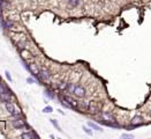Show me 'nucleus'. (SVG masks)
Here are the masks:
<instances>
[{"instance_id": "f257e3e1", "label": "nucleus", "mask_w": 151, "mask_h": 139, "mask_svg": "<svg viewBox=\"0 0 151 139\" xmlns=\"http://www.w3.org/2000/svg\"><path fill=\"white\" fill-rule=\"evenodd\" d=\"M38 78H39V80H42V81L49 82V81H50V79H51V73H50V71H49V70L43 68V70H40V71H39Z\"/></svg>"}, {"instance_id": "f03ea898", "label": "nucleus", "mask_w": 151, "mask_h": 139, "mask_svg": "<svg viewBox=\"0 0 151 139\" xmlns=\"http://www.w3.org/2000/svg\"><path fill=\"white\" fill-rule=\"evenodd\" d=\"M74 95H75L76 98H80V99H82V98H84L85 95H86V91H85V88L83 87V86H81V85H76L75 89H74V93H73Z\"/></svg>"}, {"instance_id": "7ed1b4c3", "label": "nucleus", "mask_w": 151, "mask_h": 139, "mask_svg": "<svg viewBox=\"0 0 151 139\" xmlns=\"http://www.w3.org/2000/svg\"><path fill=\"white\" fill-rule=\"evenodd\" d=\"M100 118L104 120V121H107V122H117V121H115V117H114L111 113H108V111H103V113H100Z\"/></svg>"}, {"instance_id": "20e7f679", "label": "nucleus", "mask_w": 151, "mask_h": 139, "mask_svg": "<svg viewBox=\"0 0 151 139\" xmlns=\"http://www.w3.org/2000/svg\"><path fill=\"white\" fill-rule=\"evenodd\" d=\"M64 99H65V100H66V101H67V102L72 106V108H73V109H78L80 103L76 101L75 99H73V98H72V96H69V95H65V96H64Z\"/></svg>"}, {"instance_id": "39448f33", "label": "nucleus", "mask_w": 151, "mask_h": 139, "mask_svg": "<svg viewBox=\"0 0 151 139\" xmlns=\"http://www.w3.org/2000/svg\"><path fill=\"white\" fill-rule=\"evenodd\" d=\"M28 70L34 74V75H38L39 74V68H38V65H36L35 63H31V64H29L28 65Z\"/></svg>"}, {"instance_id": "423d86ee", "label": "nucleus", "mask_w": 151, "mask_h": 139, "mask_svg": "<svg viewBox=\"0 0 151 139\" xmlns=\"http://www.w3.org/2000/svg\"><path fill=\"white\" fill-rule=\"evenodd\" d=\"M12 124H13V128H15V129H22V128H24V127H25L24 121H22L21 118L13 121V123H12Z\"/></svg>"}, {"instance_id": "0eeeda50", "label": "nucleus", "mask_w": 151, "mask_h": 139, "mask_svg": "<svg viewBox=\"0 0 151 139\" xmlns=\"http://www.w3.org/2000/svg\"><path fill=\"white\" fill-rule=\"evenodd\" d=\"M88 111L90 113V114H92V115H96L98 111H99V108H98V106L96 104V103H90V106H89V108H88Z\"/></svg>"}, {"instance_id": "6e6552de", "label": "nucleus", "mask_w": 151, "mask_h": 139, "mask_svg": "<svg viewBox=\"0 0 151 139\" xmlns=\"http://www.w3.org/2000/svg\"><path fill=\"white\" fill-rule=\"evenodd\" d=\"M9 100H10V91L3 92V93L0 94V101H2V102H9Z\"/></svg>"}, {"instance_id": "1a4fd4ad", "label": "nucleus", "mask_w": 151, "mask_h": 139, "mask_svg": "<svg viewBox=\"0 0 151 139\" xmlns=\"http://www.w3.org/2000/svg\"><path fill=\"white\" fill-rule=\"evenodd\" d=\"M130 123H133V124H143V117L141 115H136V116H134L132 118Z\"/></svg>"}, {"instance_id": "9d476101", "label": "nucleus", "mask_w": 151, "mask_h": 139, "mask_svg": "<svg viewBox=\"0 0 151 139\" xmlns=\"http://www.w3.org/2000/svg\"><path fill=\"white\" fill-rule=\"evenodd\" d=\"M6 110L10 114V115H13L15 111H16V109H15V106L13 104V103H10V102H6Z\"/></svg>"}, {"instance_id": "9b49d317", "label": "nucleus", "mask_w": 151, "mask_h": 139, "mask_svg": "<svg viewBox=\"0 0 151 139\" xmlns=\"http://www.w3.org/2000/svg\"><path fill=\"white\" fill-rule=\"evenodd\" d=\"M88 127H90L92 130H96V131H99V132H103V129L99 127V125H97L96 123H92V122H88Z\"/></svg>"}, {"instance_id": "f8f14e48", "label": "nucleus", "mask_w": 151, "mask_h": 139, "mask_svg": "<svg viewBox=\"0 0 151 139\" xmlns=\"http://www.w3.org/2000/svg\"><path fill=\"white\" fill-rule=\"evenodd\" d=\"M45 95H46L49 99H51V100H54V99H56V95H54V93H53L51 89H46V91H45Z\"/></svg>"}, {"instance_id": "ddd939ff", "label": "nucleus", "mask_w": 151, "mask_h": 139, "mask_svg": "<svg viewBox=\"0 0 151 139\" xmlns=\"http://www.w3.org/2000/svg\"><path fill=\"white\" fill-rule=\"evenodd\" d=\"M75 87H76L75 84H68V87H67V91H66V92H68V93L73 94V93H74V89H75Z\"/></svg>"}, {"instance_id": "4468645a", "label": "nucleus", "mask_w": 151, "mask_h": 139, "mask_svg": "<svg viewBox=\"0 0 151 139\" xmlns=\"http://www.w3.org/2000/svg\"><path fill=\"white\" fill-rule=\"evenodd\" d=\"M67 87H68V84H67V82H60V84L58 85V88H59L60 91H67Z\"/></svg>"}, {"instance_id": "2eb2a0df", "label": "nucleus", "mask_w": 151, "mask_h": 139, "mask_svg": "<svg viewBox=\"0 0 151 139\" xmlns=\"http://www.w3.org/2000/svg\"><path fill=\"white\" fill-rule=\"evenodd\" d=\"M21 138H23V139H34L35 138V136H34L32 133H30V132H27V133H23V135L21 136Z\"/></svg>"}, {"instance_id": "dca6fc26", "label": "nucleus", "mask_w": 151, "mask_h": 139, "mask_svg": "<svg viewBox=\"0 0 151 139\" xmlns=\"http://www.w3.org/2000/svg\"><path fill=\"white\" fill-rule=\"evenodd\" d=\"M83 131L88 135V136H92V131H91V128L90 127H82Z\"/></svg>"}, {"instance_id": "f3484780", "label": "nucleus", "mask_w": 151, "mask_h": 139, "mask_svg": "<svg viewBox=\"0 0 151 139\" xmlns=\"http://www.w3.org/2000/svg\"><path fill=\"white\" fill-rule=\"evenodd\" d=\"M51 123H52V125L58 130V131H61V128H60V125L58 124V122H57V120H51Z\"/></svg>"}, {"instance_id": "a211bd4d", "label": "nucleus", "mask_w": 151, "mask_h": 139, "mask_svg": "<svg viewBox=\"0 0 151 139\" xmlns=\"http://www.w3.org/2000/svg\"><path fill=\"white\" fill-rule=\"evenodd\" d=\"M2 26H3V28H7V29H9V28H12V26H13V22H12V21H5V22L2 23Z\"/></svg>"}, {"instance_id": "6ab92c4d", "label": "nucleus", "mask_w": 151, "mask_h": 139, "mask_svg": "<svg viewBox=\"0 0 151 139\" xmlns=\"http://www.w3.org/2000/svg\"><path fill=\"white\" fill-rule=\"evenodd\" d=\"M52 111H53V108L50 107V106H46V107L43 109V113H45V114H50V113H52Z\"/></svg>"}, {"instance_id": "aec40b11", "label": "nucleus", "mask_w": 151, "mask_h": 139, "mask_svg": "<svg viewBox=\"0 0 151 139\" xmlns=\"http://www.w3.org/2000/svg\"><path fill=\"white\" fill-rule=\"evenodd\" d=\"M68 2H69V5H71V6L76 7V6H78V3H80V0H68Z\"/></svg>"}, {"instance_id": "412c9836", "label": "nucleus", "mask_w": 151, "mask_h": 139, "mask_svg": "<svg viewBox=\"0 0 151 139\" xmlns=\"http://www.w3.org/2000/svg\"><path fill=\"white\" fill-rule=\"evenodd\" d=\"M8 91H9V89H7V87H6L2 82H0V94L3 93V92H8Z\"/></svg>"}, {"instance_id": "4be33fe9", "label": "nucleus", "mask_w": 151, "mask_h": 139, "mask_svg": "<svg viewBox=\"0 0 151 139\" xmlns=\"http://www.w3.org/2000/svg\"><path fill=\"white\" fill-rule=\"evenodd\" d=\"M121 138H130V139H133V138H134V135H130V133H122V135H121Z\"/></svg>"}, {"instance_id": "5701e85b", "label": "nucleus", "mask_w": 151, "mask_h": 139, "mask_svg": "<svg viewBox=\"0 0 151 139\" xmlns=\"http://www.w3.org/2000/svg\"><path fill=\"white\" fill-rule=\"evenodd\" d=\"M5 74H6V78H7V79L12 82V81H13V79H12V77H10V73H9L8 71H6V72H5Z\"/></svg>"}, {"instance_id": "b1692460", "label": "nucleus", "mask_w": 151, "mask_h": 139, "mask_svg": "<svg viewBox=\"0 0 151 139\" xmlns=\"http://www.w3.org/2000/svg\"><path fill=\"white\" fill-rule=\"evenodd\" d=\"M27 82L28 84H35V80L32 78H27Z\"/></svg>"}]
</instances>
